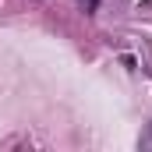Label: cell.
Here are the masks:
<instances>
[{"label":"cell","mask_w":152,"mask_h":152,"mask_svg":"<svg viewBox=\"0 0 152 152\" xmlns=\"http://www.w3.org/2000/svg\"><path fill=\"white\" fill-rule=\"evenodd\" d=\"M142 149H152V127L145 131V134H142Z\"/></svg>","instance_id":"1"},{"label":"cell","mask_w":152,"mask_h":152,"mask_svg":"<svg viewBox=\"0 0 152 152\" xmlns=\"http://www.w3.org/2000/svg\"><path fill=\"white\" fill-rule=\"evenodd\" d=\"M78 4H81L85 11H96V7H99V0H78Z\"/></svg>","instance_id":"2"}]
</instances>
